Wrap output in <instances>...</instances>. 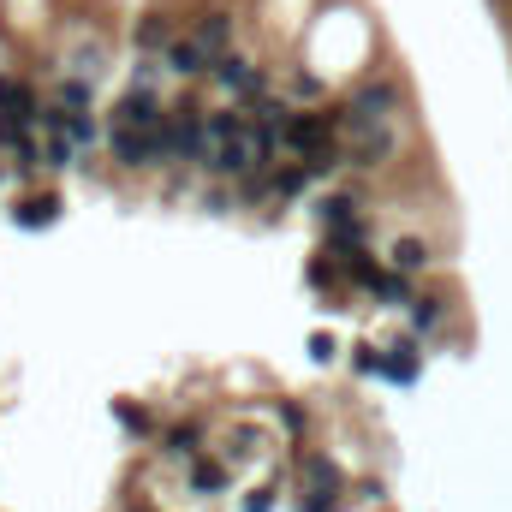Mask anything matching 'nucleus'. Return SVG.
<instances>
[{
    "label": "nucleus",
    "instance_id": "5",
    "mask_svg": "<svg viewBox=\"0 0 512 512\" xmlns=\"http://www.w3.org/2000/svg\"><path fill=\"white\" fill-rule=\"evenodd\" d=\"M346 102H352L364 120H382V126H387V114L399 108V84H387V78H358Z\"/></svg>",
    "mask_w": 512,
    "mask_h": 512
},
{
    "label": "nucleus",
    "instance_id": "27",
    "mask_svg": "<svg viewBox=\"0 0 512 512\" xmlns=\"http://www.w3.org/2000/svg\"><path fill=\"white\" fill-rule=\"evenodd\" d=\"M310 358H322V364H328V358H334V340H328V334H310Z\"/></svg>",
    "mask_w": 512,
    "mask_h": 512
},
{
    "label": "nucleus",
    "instance_id": "9",
    "mask_svg": "<svg viewBox=\"0 0 512 512\" xmlns=\"http://www.w3.org/2000/svg\"><path fill=\"white\" fill-rule=\"evenodd\" d=\"M0 114H6V120H18V126H30V120H42L48 108L36 102V90H30L24 78H0Z\"/></svg>",
    "mask_w": 512,
    "mask_h": 512
},
{
    "label": "nucleus",
    "instance_id": "18",
    "mask_svg": "<svg viewBox=\"0 0 512 512\" xmlns=\"http://www.w3.org/2000/svg\"><path fill=\"white\" fill-rule=\"evenodd\" d=\"M197 441H203V429H197V423H173V429L161 435V453H167V459H191V453H197Z\"/></svg>",
    "mask_w": 512,
    "mask_h": 512
},
{
    "label": "nucleus",
    "instance_id": "10",
    "mask_svg": "<svg viewBox=\"0 0 512 512\" xmlns=\"http://www.w3.org/2000/svg\"><path fill=\"white\" fill-rule=\"evenodd\" d=\"M298 477L310 483V495H340L346 489V477H340V465L328 453H298Z\"/></svg>",
    "mask_w": 512,
    "mask_h": 512
},
{
    "label": "nucleus",
    "instance_id": "20",
    "mask_svg": "<svg viewBox=\"0 0 512 512\" xmlns=\"http://www.w3.org/2000/svg\"><path fill=\"white\" fill-rule=\"evenodd\" d=\"M42 161H48V167H72V161H78V143H72L66 131H54V137L42 143Z\"/></svg>",
    "mask_w": 512,
    "mask_h": 512
},
{
    "label": "nucleus",
    "instance_id": "23",
    "mask_svg": "<svg viewBox=\"0 0 512 512\" xmlns=\"http://www.w3.org/2000/svg\"><path fill=\"white\" fill-rule=\"evenodd\" d=\"M280 423H286L292 435H304V429H310V411H304L298 399H280Z\"/></svg>",
    "mask_w": 512,
    "mask_h": 512
},
{
    "label": "nucleus",
    "instance_id": "26",
    "mask_svg": "<svg viewBox=\"0 0 512 512\" xmlns=\"http://www.w3.org/2000/svg\"><path fill=\"white\" fill-rule=\"evenodd\" d=\"M304 512H346V501H340V495H310V489H304Z\"/></svg>",
    "mask_w": 512,
    "mask_h": 512
},
{
    "label": "nucleus",
    "instance_id": "12",
    "mask_svg": "<svg viewBox=\"0 0 512 512\" xmlns=\"http://www.w3.org/2000/svg\"><path fill=\"white\" fill-rule=\"evenodd\" d=\"M197 42H203L215 60H227V54H233V12H203V18H197Z\"/></svg>",
    "mask_w": 512,
    "mask_h": 512
},
{
    "label": "nucleus",
    "instance_id": "24",
    "mask_svg": "<svg viewBox=\"0 0 512 512\" xmlns=\"http://www.w3.org/2000/svg\"><path fill=\"white\" fill-rule=\"evenodd\" d=\"M304 274H310V286H316V292H328V286H334V256L322 251L310 268H304Z\"/></svg>",
    "mask_w": 512,
    "mask_h": 512
},
{
    "label": "nucleus",
    "instance_id": "8",
    "mask_svg": "<svg viewBox=\"0 0 512 512\" xmlns=\"http://www.w3.org/2000/svg\"><path fill=\"white\" fill-rule=\"evenodd\" d=\"M54 221H60V197L54 191H36V197H18L12 203V227H24V233H42Z\"/></svg>",
    "mask_w": 512,
    "mask_h": 512
},
{
    "label": "nucleus",
    "instance_id": "13",
    "mask_svg": "<svg viewBox=\"0 0 512 512\" xmlns=\"http://www.w3.org/2000/svg\"><path fill=\"white\" fill-rule=\"evenodd\" d=\"M316 179H322V173H316L310 161H286V167H274V179H268V185H274V197H304Z\"/></svg>",
    "mask_w": 512,
    "mask_h": 512
},
{
    "label": "nucleus",
    "instance_id": "11",
    "mask_svg": "<svg viewBox=\"0 0 512 512\" xmlns=\"http://www.w3.org/2000/svg\"><path fill=\"white\" fill-rule=\"evenodd\" d=\"M382 376L399 387H417L423 376V358H417V340H399V346H382Z\"/></svg>",
    "mask_w": 512,
    "mask_h": 512
},
{
    "label": "nucleus",
    "instance_id": "22",
    "mask_svg": "<svg viewBox=\"0 0 512 512\" xmlns=\"http://www.w3.org/2000/svg\"><path fill=\"white\" fill-rule=\"evenodd\" d=\"M114 417H120V423H126L131 435H149V417H143V411H137V405H131V399H114Z\"/></svg>",
    "mask_w": 512,
    "mask_h": 512
},
{
    "label": "nucleus",
    "instance_id": "17",
    "mask_svg": "<svg viewBox=\"0 0 512 512\" xmlns=\"http://www.w3.org/2000/svg\"><path fill=\"white\" fill-rule=\"evenodd\" d=\"M340 268H346V280H352V286H364L370 298H376V286L387 280V268H376V256H364V251H358V256H346Z\"/></svg>",
    "mask_w": 512,
    "mask_h": 512
},
{
    "label": "nucleus",
    "instance_id": "25",
    "mask_svg": "<svg viewBox=\"0 0 512 512\" xmlns=\"http://www.w3.org/2000/svg\"><path fill=\"white\" fill-rule=\"evenodd\" d=\"M352 364H358V376H382V346H358Z\"/></svg>",
    "mask_w": 512,
    "mask_h": 512
},
{
    "label": "nucleus",
    "instance_id": "1",
    "mask_svg": "<svg viewBox=\"0 0 512 512\" xmlns=\"http://www.w3.org/2000/svg\"><path fill=\"white\" fill-rule=\"evenodd\" d=\"M167 143H173V161H185V167H209L215 143H209V114H203L197 96H185V102L167 114Z\"/></svg>",
    "mask_w": 512,
    "mask_h": 512
},
{
    "label": "nucleus",
    "instance_id": "7",
    "mask_svg": "<svg viewBox=\"0 0 512 512\" xmlns=\"http://www.w3.org/2000/svg\"><path fill=\"white\" fill-rule=\"evenodd\" d=\"M215 66H221V60H215L197 36H179V42L167 48V72H179V78H203V72L215 78Z\"/></svg>",
    "mask_w": 512,
    "mask_h": 512
},
{
    "label": "nucleus",
    "instance_id": "21",
    "mask_svg": "<svg viewBox=\"0 0 512 512\" xmlns=\"http://www.w3.org/2000/svg\"><path fill=\"white\" fill-rule=\"evenodd\" d=\"M292 102H322V78L298 66V72H292Z\"/></svg>",
    "mask_w": 512,
    "mask_h": 512
},
{
    "label": "nucleus",
    "instance_id": "6",
    "mask_svg": "<svg viewBox=\"0 0 512 512\" xmlns=\"http://www.w3.org/2000/svg\"><path fill=\"white\" fill-rule=\"evenodd\" d=\"M131 42H137L143 60H155V54L167 60V48H173L179 36H173V18H167V12H143V18L131 24Z\"/></svg>",
    "mask_w": 512,
    "mask_h": 512
},
{
    "label": "nucleus",
    "instance_id": "2",
    "mask_svg": "<svg viewBox=\"0 0 512 512\" xmlns=\"http://www.w3.org/2000/svg\"><path fill=\"white\" fill-rule=\"evenodd\" d=\"M108 155H114L126 173H149V167H161V143H155V131L108 126Z\"/></svg>",
    "mask_w": 512,
    "mask_h": 512
},
{
    "label": "nucleus",
    "instance_id": "16",
    "mask_svg": "<svg viewBox=\"0 0 512 512\" xmlns=\"http://www.w3.org/2000/svg\"><path fill=\"white\" fill-rule=\"evenodd\" d=\"M387 268H393V274H417V268H429V245H423V239H393Z\"/></svg>",
    "mask_w": 512,
    "mask_h": 512
},
{
    "label": "nucleus",
    "instance_id": "15",
    "mask_svg": "<svg viewBox=\"0 0 512 512\" xmlns=\"http://www.w3.org/2000/svg\"><path fill=\"white\" fill-rule=\"evenodd\" d=\"M227 483H233L227 465H215V459H191V495L209 501V495H227Z\"/></svg>",
    "mask_w": 512,
    "mask_h": 512
},
{
    "label": "nucleus",
    "instance_id": "19",
    "mask_svg": "<svg viewBox=\"0 0 512 512\" xmlns=\"http://www.w3.org/2000/svg\"><path fill=\"white\" fill-rule=\"evenodd\" d=\"M411 328H417V334H435V328H441V298H435V292H423V298L411 304Z\"/></svg>",
    "mask_w": 512,
    "mask_h": 512
},
{
    "label": "nucleus",
    "instance_id": "28",
    "mask_svg": "<svg viewBox=\"0 0 512 512\" xmlns=\"http://www.w3.org/2000/svg\"><path fill=\"white\" fill-rule=\"evenodd\" d=\"M274 507V489H256V495H245V512H268Z\"/></svg>",
    "mask_w": 512,
    "mask_h": 512
},
{
    "label": "nucleus",
    "instance_id": "4",
    "mask_svg": "<svg viewBox=\"0 0 512 512\" xmlns=\"http://www.w3.org/2000/svg\"><path fill=\"white\" fill-rule=\"evenodd\" d=\"M215 84H221L227 96H239V102H256V96H268V78H262V66H251L245 54H227V60L215 66Z\"/></svg>",
    "mask_w": 512,
    "mask_h": 512
},
{
    "label": "nucleus",
    "instance_id": "3",
    "mask_svg": "<svg viewBox=\"0 0 512 512\" xmlns=\"http://www.w3.org/2000/svg\"><path fill=\"white\" fill-rule=\"evenodd\" d=\"M167 114H173V108H161V96H155V90H137V84L114 102V126H126V131H161Z\"/></svg>",
    "mask_w": 512,
    "mask_h": 512
},
{
    "label": "nucleus",
    "instance_id": "14",
    "mask_svg": "<svg viewBox=\"0 0 512 512\" xmlns=\"http://www.w3.org/2000/svg\"><path fill=\"white\" fill-rule=\"evenodd\" d=\"M417 298H423V292L411 286V274H393V268H387V280L376 286V304H382V310H411Z\"/></svg>",
    "mask_w": 512,
    "mask_h": 512
}]
</instances>
